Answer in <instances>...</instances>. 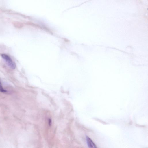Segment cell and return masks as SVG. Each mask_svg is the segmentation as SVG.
I'll list each match as a JSON object with an SVG mask.
<instances>
[{"mask_svg": "<svg viewBox=\"0 0 148 148\" xmlns=\"http://www.w3.org/2000/svg\"><path fill=\"white\" fill-rule=\"evenodd\" d=\"M1 56L10 67L12 69H14L15 68V64L9 56L3 54L1 55Z\"/></svg>", "mask_w": 148, "mask_h": 148, "instance_id": "6da1fadb", "label": "cell"}, {"mask_svg": "<svg viewBox=\"0 0 148 148\" xmlns=\"http://www.w3.org/2000/svg\"><path fill=\"white\" fill-rule=\"evenodd\" d=\"M86 139L87 143L89 148H97L90 138L87 136Z\"/></svg>", "mask_w": 148, "mask_h": 148, "instance_id": "7a4b0ae2", "label": "cell"}, {"mask_svg": "<svg viewBox=\"0 0 148 148\" xmlns=\"http://www.w3.org/2000/svg\"><path fill=\"white\" fill-rule=\"evenodd\" d=\"M0 91L3 93H5L7 92V91L5 90L3 88L2 85L0 82Z\"/></svg>", "mask_w": 148, "mask_h": 148, "instance_id": "3957f363", "label": "cell"}, {"mask_svg": "<svg viewBox=\"0 0 148 148\" xmlns=\"http://www.w3.org/2000/svg\"><path fill=\"white\" fill-rule=\"evenodd\" d=\"M49 125L50 126H51V121L50 119H49Z\"/></svg>", "mask_w": 148, "mask_h": 148, "instance_id": "277c9868", "label": "cell"}]
</instances>
